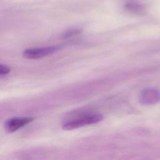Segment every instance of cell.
<instances>
[{"label":"cell","instance_id":"3957f363","mask_svg":"<svg viewBox=\"0 0 160 160\" xmlns=\"http://www.w3.org/2000/svg\"><path fill=\"white\" fill-rule=\"evenodd\" d=\"M34 118L32 117H14L10 118L4 122V128L8 132H13L32 122Z\"/></svg>","mask_w":160,"mask_h":160},{"label":"cell","instance_id":"5b68a950","mask_svg":"<svg viewBox=\"0 0 160 160\" xmlns=\"http://www.w3.org/2000/svg\"><path fill=\"white\" fill-rule=\"evenodd\" d=\"M125 8L128 11L136 14H141L144 11V8L142 5L134 2H127L125 4Z\"/></svg>","mask_w":160,"mask_h":160},{"label":"cell","instance_id":"7a4b0ae2","mask_svg":"<svg viewBox=\"0 0 160 160\" xmlns=\"http://www.w3.org/2000/svg\"><path fill=\"white\" fill-rule=\"evenodd\" d=\"M61 48L59 45L52 46H46V47H41V48H32L25 49L22 55L24 58L27 59H39L43 57L47 56L55 51L59 50Z\"/></svg>","mask_w":160,"mask_h":160},{"label":"cell","instance_id":"52a82bcc","mask_svg":"<svg viewBox=\"0 0 160 160\" xmlns=\"http://www.w3.org/2000/svg\"><path fill=\"white\" fill-rule=\"evenodd\" d=\"M11 71V68L6 65L0 64V76H3L8 74Z\"/></svg>","mask_w":160,"mask_h":160},{"label":"cell","instance_id":"6da1fadb","mask_svg":"<svg viewBox=\"0 0 160 160\" xmlns=\"http://www.w3.org/2000/svg\"><path fill=\"white\" fill-rule=\"evenodd\" d=\"M103 117L99 114H92L84 116L78 119L67 121L62 125V129L65 130H72L87 124H94L101 121Z\"/></svg>","mask_w":160,"mask_h":160},{"label":"cell","instance_id":"277c9868","mask_svg":"<svg viewBox=\"0 0 160 160\" xmlns=\"http://www.w3.org/2000/svg\"><path fill=\"white\" fill-rule=\"evenodd\" d=\"M160 101V92L154 89L143 91L140 96V102L144 104H152Z\"/></svg>","mask_w":160,"mask_h":160},{"label":"cell","instance_id":"8992f818","mask_svg":"<svg viewBox=\"0 0 160 160\" xmlns=\"http://www.w3.org/2000/svg\"><path fill=\"white\" fill-rule=\"evenodd\" d=\"M81 32V29L78 28H73L69 29L63 34L64 39H69L72 37L78 35Z\"/></svg>","mask_w":160,"mask_h":160}]
</instances>
